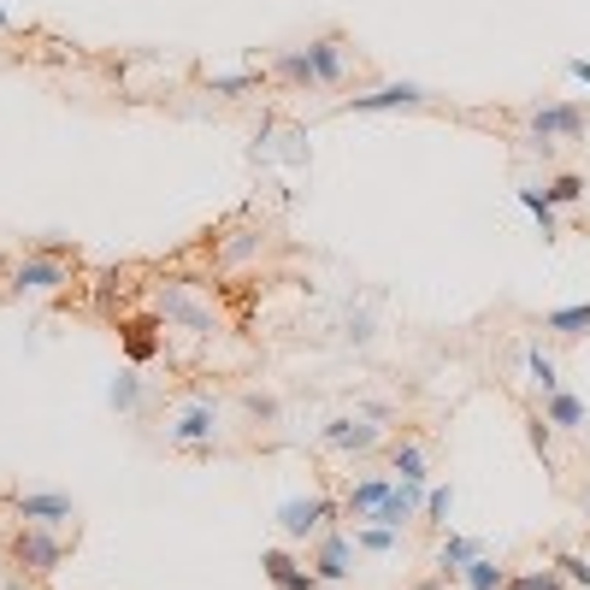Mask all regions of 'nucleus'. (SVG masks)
<instances>
[{
    "mask_svg": "<svg viewBox=\"0 0 590 590\" xmlns=\"http://www.w3.org/2000/svg\"><path fill=\"white\" fill-rule=\"evenodd\" d=\"M443 585H449V579H425V585H413V590H443Z\"/></svg>",
    "mask_w": 590,
    "mask_h": 590,
    "instance_id": "nucleus-34",
    "label": "nucleus"
},
{
    "mask_svg": "<svg viewBox=\"0 0 590 590\" xmlns=\"http://www.w3.org/2000/svg\"><path fill=\"white\" fill-rule=\"evenodd\" d=\"M526 136L538 142V148H561V142H579V136H585V112L573 107V100H543V107L526 119Z\"/></svg>",
    "mask_w": 590,
    "mask_h": 590,
    "instance_id": "nucleus-4",
    "label": "nucleus"
},
{
    "mask_svg": "<svg viewBox=\"0 0 590 590\" xmlns=\"http://www.w3.org/2000/svg\"><path fill=\"white\" fill-rule=\"evenodd\" d=\"M567 77L579 83V89H590V60H567Z\"/></svg>",
    "mask_w": 590,
    "mask_h": 590,
    "instance_id": "nucleus-33",
    "label": "nucleus"
},
{
    "mask_svg": "<svg viewBox=\"0 0 590 590\" xmlns=\"http://www.w3.org/2000/svg\"><path fill=\"white\" fill-rule=\"evenodd\" d=\"M254 83H261V71H219V77H207L213 95H249Z\"/></svg>",
    "mask_w": 590,
    "mask_h": 590,
    "instance_id": "nucleus-29",
    "label": "nucleus"
},
{
    "mask_svg": "<svg viewBox=\"0 0 590 590\" xmlns=\"http://www.w3.org/2000/svg\"><path fill=\"white\" fill-rule=\"evenodd\" d=\"M278 71L284 83H296V89H320V83H313V65H308V48H290V53H278Z\"/></svg>",
    "mask_w": 590,
    "mask_h": 590,
    "instance_id": "nucleus-25",
    "label": "nucleus"
},
{
    "mask_svg": "<svg viewBox=\"0 0 590 590\" xmlns=\"http://www.w3.org/2000/svg\"><path fill=\"white\" fill-rule=\"evenodd\" d=\"M420 514H425V526H437V531L449 526V514H455V484H431Z\"/></svg>",
    "mask_w": 590,
    "mask_h": 590,
    "instance_id": "nucleus-26",
    "label": "nucleus"
},
{
    "mask_svg": "<svg viewBox=\"0 0 590 590\" xmlns=\"http://www.w3.org/2000/svg\"><path fill=\"white\" fill-rule=\"evenodd\" d=\"M390 479L431 491V460H425V449H420V443H396V449H390Z\"/></svg>",
    "mask_w": 590,
    "mask_h": 590,
    "instance_id": "nucleus-18",
    "label": "nucleus"
},
{
    "mask_svg": "<svg viewBox=\"0 0 590 590\" xmlns=\"http://www.w3.org/2000/svg\"><path fill=\"white\" fill-rule=\"evenodd\" d=\"M460 585H467V590H508L514 567H502V561H491V555H472L467 573H460Z\"/></svg>",
    "mask_w": 590,
    "mask_h": 590,
    "instance_id": "nucleus-20",
    "label": "nucleus"
},
{
    "mask_svg": "<svg viewBox=\"0 0 590 590\" xmlns=\"http://www.w3.org/2000/svg\"><path fill=\"white\" fill-rule=\"evenodd\" d=\"M550 431H555V425L543 420V413H531V420H526V437H531V449H538L543 460H550Z\"/></svg>",
    "mask_w": 590,
    "mask_h": 590,
    "instance_id": "nucleus-32",
    "label": "nucleus"
},
{
    "mask_svg": "<svg viewBox=\"0 0 590 590\" xmlns=\"http://www.w3.org/2000/svg\"><path fill=\"white\" fill-rule=\"evenodd\" d=\"M472 555H484V543L479 538H443V550H437V579H460V573H467V561Z\"/></svg>",
    "mask_w": 590,
    "mask_h": 590,
    "instance_id": "nucleus-19",
    "label": "nucleus"
},
{
    "mask_svg": "<svg viewBox=\"0 0 590 590\" xmlns=\"http://www.w3.org/2000/svg\"><path fill=\"white\" fill-rule=\"evenodd\" d=\"M308 567L320 573L325 585H342L354 573V531H320V538H313V555H308Z\"/></svg>",
    "mask_w": 590,
    "mask_h": 590,
    "instance_id": "nucleus-8",
    "label": "nucleus"
},
{
    "mask_svg": "<svg viewBox=\"0 0 590 590\" xmlns=\"http://www.w3.org/2000/svg\"><path fill=\"white\" fill-rule=\"evenodd\" d=\"M543 330H555V337H585V330H590V301L550 308V313H543Z\"/></svg>",
    "mask_w": 590,
    "mask_h": 590,
    "instance_id": "nucleus-23",
    "label": "nucleus"
},
{
    "mask_svg": "<svg viewBox=\"0 0 590 590\" xmlns=\"http://www.w3.org/2000/svg\"><path fill=\"white\" fill-rule=\"evenodd\" d=\"M154 313H160V325H178V330H190V337H213V308L201 301L190 284H160L154 290Z\"/></svg>",
    "mask_w": 590,
    "mask_h": 590,
    "instance_id": "nucleus-2",
    "label": "nucleus"
},
{
    "mask_svg": "<svg viewBox=\"0 0 590 590\" xmlns=\"http://www.w3.org/2000/svg\"><path fill=\"white\" fill-rule=\"evenodd\" d=\"M261 573L272 590H325V579L308 567V555H290V550H261Z\"/></svg>",
    "mask_w": 590,
    "mask_h": 590,
    "instance_id": "nucleus-11",
    "label": "nucleus"
},
{
    "mask_svg": "<svg viewBox=\"0 0 590 590\" xmlns=\"http://www.w3.org/2000/svg\"><path fill=\"white\" fill-rule=\"evenodd\" d=\"M425 100H431L425 83H408V77H401V83H378L372 95H349L337 112H401V107H425Z\"/></svg>",
    "mask_w": 590,
    "mask_h": 590,
    "instance_id": "nucleus-10",
    "label": "nucleus"
},
{
    "mask_svg": "<svg viewBox=\"0 0 590 590\" xmlns=\"http://www.w3.org/2000/svg\"><path fill=\"white\" fill-rule=\"evenodd\" d=\"M12 514H19V526H53V531H65L71 520H77V502L60 496V491H19V496H12Z\"/></svg>",
    "mask_w": 590,
    "mask_h": 590,
    "instance_id": "nucleus-7",
    "label": "nucleus"
},
{
    "mask_svg": "<svg viewBox=\"0 0 590 590\" xmlns=\"http://www.w3.org/2000/svg\"><path fill=\"white\" fill-rule=\"evenodd\" d=\"M543 420H550L555 431H585L590 408H585V396H573V390H550L543 396Z\"/></svg>",
    "mask_w": 590,
    "mask_h": 590,
    "instance_id": "nucleus-16",
    "label": "nucleus"
},
{
    "mask_svg": "<svg viewBox=\"0 0 590 590\" xmlns=\"http://www.w3.org/2000/svg\"><path fill=\"white\" fill-rule=\"evenodd\" d=\"M396 543H401V531L372 526V520H354V550H366V555H396Z\"/></svg>",
    "mask_w": 590,
    "mask_h": 590,
    "instance_id": "nucleus-24",
    "label": "nucleus"
},
{
    "mask_svg": "<svg viewBox=\"0 0 590 590\" xmlns=\"http://www.w3.org/2000/svg\"><path fill=\"white\" fill-rule=\"evenodd\" d=\"M308 65H313V83H320V89H337V83L349 77V41L342 36L308 41Z\"/></svg>",
    "mask_w": 590,
    "mask_h": 590,
    "instance_id": "nucleus-13",
    "label": "nucleus"
},
{
    "mask_svg": "<svg viewBox=\"0 0 590 590\" xmlns=\"http://www.w3.org/2000/svg\"><path fill=\"white\" fill-rule=\"evenodd\" d=\"M142 401H148V384L136 378V366H124L119 378L107 384V408H112V413H136Z\"/></svg>",
    "mask_w": 590,
    "mask_h": 590,
    "instance_id": "nucleus-21",
    "label": "nucleus"
},
{
    "mask_svg": "<svg viewBox=\"0 0 590 590\" xmlns=\"http://www.w3.org/2000/svg\"><path fill=\"white\" fill-rule=\"evenodd\" d=\"M420 508H425V491H420V484H401V479H396V491L384 496L378 508L366 514V520H372V526H390V531H401L408 520H420Z\"/></svg>",
    "mask_w": 590,
    "mask_h": 590,
    "instance_id": "nucleus-14",
    "label": "nucleus"
},
{
    "mask_svg": "<svg viewBox=\"0 0 590 590\" xmlns=\"http://www.w3.org/2000/svg\"><path fill=\"white\" fill-rule=\"evenodd\" d=\"M12 561H19L31 579H53L65 561V538L53 526H19V538H12Z\"/></svg>",
    "mask_w": 590,
    "mask_h": 590,
    "instance_id": "nucleus-3",
    "label": "nucleus"
},
{
    "mask_svg": "<svg viewBox=\"0 0 590 590\" xmlns=\"http://www.w3.org/2000/svg\"><path fill=\"white\" fill-rule=\"evenodd\" d=\"M384 443V425L366 420V413H337V420H325V449L337 455H372Z\"/></svg>",
    "mask_w": 590,
    "mask_h": 590,
    "instance_id": "nucleus-9",
    "label": "nucleus"
},
{
    "mask_svg": "<svg viewBox=\"0 0 590 590\" xmlns=\"http://www.w3.org/2000/svg\"><path fill=\"white\" fill-rule=\"evenodd\" d=\"M514 201H520V207L531 213V225H538V237L543 242H555L561 237V219H555V201L538 190V183H520V190H514Z\"/></svg>",
    "mask_w": 590,
    "mask_h": 590,
    "instance_id": "nucleus-17",
    "label": "nucleus"
},
{
    "mask_svg": "<svg viewBox=\"0 0 590 590\" xmlns=\"http://www.w3.org/2000/svg\"><path fill=\"white\" fill-rule=\"evenodd\" d=\"M526 378H531V390H543V396L561 390V366L543 342H526Z\"/></svg>",
    "mask_w": 590,
    "mask_h": 590,
    "instance_id": "nucleus-22",
    "label": "nucleus"
},
{
    "mask_svg": "<svg viewBox=\"0 0 590 590\" xmlns=\"http://www.w3.org/2000/svg\"><path fill=\"white\" fill-rule=\"evenodd\" d=\"M543 195H550L555 207H579V201H585V178H579V171H561V178L543 183Z\"/></svg>",
    "mask_w": 590,
    "mask_h": 590,
    "instance_id": "nucleus-27",
    "label": "nucleus"
},
{
    "mask_svg": "<svg viewBox=\"0 0 590 590\" xmlns=\"http://www.w3.org/2000/svg\"><path fill=\"white\" fill-rule=\"evenodd\" d=\"M337 520H349V514H342V502H330V496H284L278 502L284 543H313L320 531H330Z\"/></svg>",
    "mask_w": 590,
    "mask_h": 590,
    "instance_id": "nucleus-1",
    "label": "nucleus"
},
{
    "mask_svg": "<svg viewBox=\"0 0 590 590\" xmlns=\"http://www.w3.org/2000/svg\"><path fill=\"white\" fill-rule=\"evenodd\" d=\"M119 349L131 366H154L166 354V337H160V320H124L119 325Z\"/></svg>",
    "mask_w": 590,
    "mask_h": 590,
    "instance_id": "nucleus-12",
    "label": "nucleus"
},
{
    "mask_svg": "<svg viewBox=\"0 0 590 590\" xmlns=\"http://www.w3.org/2000/svg\"><path fill=\"white\" fill-rule=\"evenodd\" d=\"M396 491V479L390 472H366V479H354L349 491H342V514H349V520H366L372 508H378L384 496Z\"/></svg>",
    "mask_w": 590,
    "mask_h": 590,
    "instance_id": "nucleus-15",
    "label": "nucleus"
},
{
    "mask_svg": "<svg viewBox=\"0 0 590 590\" xmlns=\"http://www.w3.org/2000/svg\"><path fill=\"white\" fill-rule=\"evenodd\" d=\"M242 413H249V420H261V425H278L284 420V401L278 396H242Z\"/></svg>",
    "mask_w": 590,
    "mask_h": 590,
    "instance_id": "nucleus-30",
    "label": "nucleus"
},
{
    "mask_svg": "<svg viewBox=\"0 0 590 590\" xmlns=\"http://www.w3.org/2000/svg\"><path fill=\"white\" fill-rule=\"evenodd\" d=\"M508 590H567V579H561V567L550 561V567H531V573H514Z\"/></svg>",
    "mask_w": 590,
    "mask_h": 590,
    "instance_id": "nucleus-28",
    "label": "nucleus"
},
{
    "mask_svg": "<svg viewBox=\"0 0 590 590\" xmlns=\"http://www.w3.org/2000/svg\"><path fill=\"white\" fill-rule=\"evenodd\" d=\"M71 284V266H65V254H31V261H19L12 266V296H60Z\"/></svg>",
    "mask_w": 590,
    "mask_h": 590,
    "instance_id": "nucleus-5",
    "label": "nucleus"
},
{
    "mask_svg": "<svg viewBox=\"0 0 590 590\" xmlns=\"http://www.w3.org/2000/svg\"><path fill=\"white\" fill-rule=\"evenodd\" d=\"M0 31H12V12L7 7H0Z\"/></svg>",
    "mask_w": 590,
    "mask_h": 590,
    "instance_id": "nucleus-35",
    "label": "nucleus"
},
{
    "mask_svg": "<svg viewBox=\"0 0 590 590\" xmlns=\"http://www.w3.org/2000/svg\"><path fill=\"white\" fill-rule=\"evenodd\" d=\"M213 443H219V401H190V408L171 420V449L207 455Z\"/></svg>",
    "mask_w": 590,
    "mask_h": 590,
    "instance_id": "nucleus-6",
    "label": "nucleus"
},
{
    "mask_svg": "<svg viewBox=\"0 0 590 590\" xmlns=\"http://www.w3.org/2000/svg\"><path fill=\"white\" fill-rule=\"evenodd\" d=\"M555 567H561V579H567V585H585V590H590V561H585V555L561 550V555H555Z\"/></svg>",
    "mask_w": 590,
    "mask_h": 590,
    "instance_id": "nucleus-31",
    "label": "nucleus"
},
{
    "mask_svg": "<svg viewBox=\"0 0 590 590\" xmlns=\"http://www.w3.org/2000/svg\"><path fill=\"white\" fill-rule=\"evenodd\" d=\"M585 520H590V484H585Z\"/></svg>",
    "mask_w": 590,
    "mask_h": 590,
    "instance_id": "nucleus-36",
    "label": "nucleus"
}]
</instances>
